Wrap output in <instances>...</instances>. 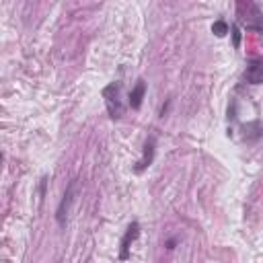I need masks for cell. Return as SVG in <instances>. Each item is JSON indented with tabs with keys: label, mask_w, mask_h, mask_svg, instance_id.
Wrapping results in <instances>:
<instances>
[{
	"label": "cell",
	"mask_w": 263,
	"mask_h": 263,
	"mask_svg": "<svg viewBox=\"0 0 263 263\" xmlns=\"http://www.w3.org/2000/svg\"><path fill=\"white\" fill-rule=\"evenodd\" d=\"M103 99L107 105L109 117L111 119H121V115L126 113V107L121 103V82H111L103 89Z\"/></svg>",
	"instance_id": "1"
},
{
	"label": "cell",
	"mask_w": 263,
	"mask_h": 263,
	"mask_svg": "<svg viewBox=\"0 0 263 263\" xmlns=\"http://www.w3.org/2000/svg\"><path fill=\"white\" fill-rule=\"evenodd\" d=\"M74 199H76V179H72L68 183L64 196H62V199H60V204L56 208V222H58V226H62V229L68 222V214H70V208H72Z\"/></svg>",
	"instance_id": "2"
},
{
	"label": "cell",
	"mask_w": 263,
	"mask_h": 263,
	"mask_svg": "<svg viewBox=\"0 0 263 263\" xmlns=\"http://www.w3.org/2000/svg\"><path fill=\"white\" fill-rule=\"evenodd\" d=\"M154 152H156V138L154 136H150L146 140V144H144V148H142V159H140L138 163H136V166H134V173L136 175H142L148 166L152 164V161H154Z\"/></svg>",
	"instance_id": "3"
},
{
	"label": "cell",
	"mask_w": 263,
	"mask_h": 263,
	"mask_svg": "<svg viewBox=\"0 0 263 263\" xmlns=\"http://www.w3.org/2000/svg\"><path fill=\"white\" fill-rule=\"evenodd\" d=\"M138 236H140V224H138V222H132V224L128 226L124 239H121V243H119V261H128L130 249H132V245L136 243Z\"/></svg>",
	"instance_id": "4"
},
{
	"label": "cell",
	"mask_w": 263,
	"mask_h": 263,
	"mask_svg": "<svg viewBox=\"0 0 263 263\" xmlns=\"http://www.w3.org/2000/svg\"><path fill=\"white\" fill-rule=\"evenodd\" d=\"M245 81L249 84H263V58H253L245 68Z\"/></svg>",
	"instance_id": "5"
},
{
	"label": "cell",
	"mask_w": 263,
	"mask_h": 263,
	"mask_svg": "<svg viewBox=\"0 0 263 263\" xmlns=\"http://www.w3.org/2000/svg\"><path fill=\"white\" fill-rule=\"evenodd\" d=\"M144 95H146V81H144V78H138L136 86L130 91L128 105L132 109H140V107H142V101H144Z\"/></svg>",
	"instance_id": "6"
},
{
	"label": "cell",
	"mask_w": 263,
	"mask_h": 263,
	"mask_svg": "<svg viewBox=\"0 0 263 263\" xmlns=\"http://www.w3.org/2000/svg\"><path fill=\"white\" fill-rule=\"evenodd\" d=\"M245 130H249V134H245V138L251 140V142H253V140H257V138L261 136V132H263L259 121H253V124H249V126L245 128Z\"/></svg>",
	"instance_id": "7"
},
{
	"label": "cell",
	"mask_w": 263,
	"mask_h": 263,
	"mask_svg": "<svg viewBox=\"0 0 263 263\" xmlns=\"http://www.w3.org/2000/svg\"><path fill=\"white\" fill-rule=\"evenodd\" d=\"M212 33L216 35V37H224V35L226 33H229V23H226V21H216L214 25H212Z\"/></svg>",
	"instance_id": "8"
},
{
	"label": "cell",
	"mask_w": 263,
	"mask_h": 263,
	"mask_svg": "<svg viewBox=\"0 0 263 263\" xmlns=\"http://www.w3.org/2000/svg\"><path fill=\"white\" fill-rule=\"evenodd\" d=\"M232 43L234 48L241 46V33H239V25H232Z\"/></svg>",
	"instance_id": "9"
},
{
	"label": "cell",
	"mask_w": 263,
	"mask_h": 263,
	"mask_svg": "<svg viewBox=\"0 0 263 263\" xmlns=\"http://www.w3.org/2000/svg\"><path fill=\"white\" fill-rule=\"evenodd\" d=\"M46 189H48V177H41V181H39V199L41 201L46 197Z\"/></svg>",
	"instance_id": "10"
},
{
	"label": "cell",
	"mask_w": 263,
	"mask_h": 263,
	"mask_svg": "<svg viewBox=\"0 0 263 263\" xmlns=\"http://www.w3.org/2000/svg\"><path fill=\"white\" fill-rule=\"evenodd\" d=\"M175 245H177V239H169V241H166L164 247L169 249V251H173V249H175Z\"/></svg>",
	"instance_id": "11"
},
{
	"label": "cell",
	"mask_w": 263,
	"mask_h": 263,
	"mask_svg": "<svg viewBox=\"0 0 263 263\" xmlns=\"http://www.w3.org/2000/svg\"><path fill=\"white\" fill-rule=\"evenodd\" d=\"M169 105H171V99L166 101V103L163 105V107H161V117H164V113H166V109H169Z\"/></svg>",
	"instance_id": "12"
}]
</instances>
